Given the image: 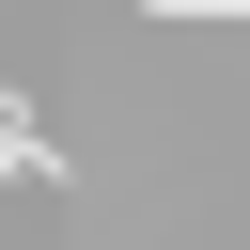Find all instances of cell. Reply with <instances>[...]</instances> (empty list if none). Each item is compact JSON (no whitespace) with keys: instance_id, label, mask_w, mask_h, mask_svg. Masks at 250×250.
<instances>
[{"instance_id":"obj_2","label":"cell","mask_w":250,"mask_h":250,"mask_svg":"<svg viewBox=\"0 0 250 250\" xmlns=\"http://www.w3.org/2000/svg\"><path fill=\"white\" fill-rule=\"evenodd\" d=\"M141 16H250V0H141Z\"/></svg>"},{"instance_id":"obj_1","label":"cell","mask_w":250,"mask_h":250,"mask_svg":"<svg viewBox=\"0 0 250 250\" xmlns=\"http://www.w3.org/2000/svg\"><path fill=\"white\" fill-rule=\"evenodd\" d=\"M0 172H31V188H62V141L31 125V94H0Z\"/></svg>"}]
</instances>
